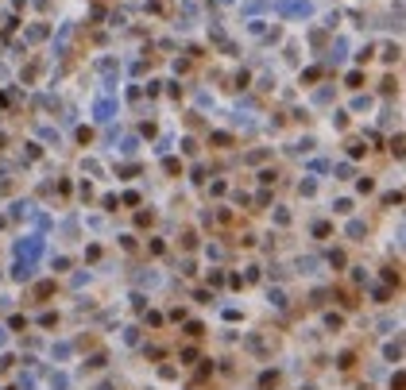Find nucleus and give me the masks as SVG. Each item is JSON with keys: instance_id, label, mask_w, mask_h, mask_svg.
Returning a JSON list of instances; mask_svg holds the SVG:
<instances>
[{"instance_id": "obj_1", "label": "nucleus", "mask_w": 406, "mask_h": 390, "mask_svg": "<svg viewBox=\"0 0 406 390\" xmlns=\"http://www.w3.org/2000/svg\"><path fill=\"white\" fill-rule=\"evenodd\" d=\"M0 340H4V336H0Z\"/></svg>"}]
</instances>
